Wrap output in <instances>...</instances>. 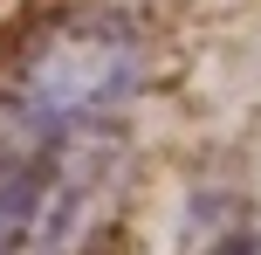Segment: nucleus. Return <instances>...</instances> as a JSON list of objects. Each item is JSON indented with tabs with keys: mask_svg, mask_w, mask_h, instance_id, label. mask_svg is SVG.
<instances>
[{
	"mask_svg": "<svg viewBox=\"0 0 261 255\" xmlns=\"http://www.w3.org/2000/svg\"><path fill=\"white\" fill-rule=\"evenodd\" d=\"M138 90V41L117 14H69L21 55L0 131L28 145H83Z\"/></svg>",
	"mask_w": 261,
	"mask_h": 255,
	"instance_id": "1",
	"label": "nucleus"
},
{
	"mask_svg": "<svg viewBox=\"0 0 261 255\" xmlns=\"http://www.w3.org/2000/svg\"><path fill=\"white\" fill-rule=\"evenodd\" d=\"M206 255H261V235H220Z\"/></svg>",
	"mask_w": 261,
	"mask_h": 255,
	"instance_id": "2",
	"label": "nucleus"
}]
</instances>
